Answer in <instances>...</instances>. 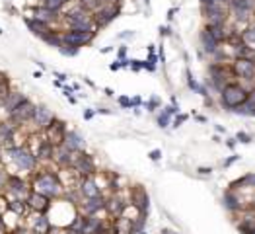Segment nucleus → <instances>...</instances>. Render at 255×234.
I'll return each mask as SVG.
<instances>
[{
	"instance_id": "f257e3e1",
	"label": "nucleus",
	"mask_w": 255,
	"mask_h": 234,
	"mask_svg": "<svg viewBox=\"0 0 255 234\" xmlns=\"http://www.w3.org/2000/svg\"><path fill=\"white\" fill-rule=\"evenodd\" d=\"M232 78H236L234 70H232V63H210L208 65V86L214 90V92H222L230 82Z\"/></svg>"
},
{
	"instance_id": "f03ea898",
	"label": "nucleus",
	"mask_w": 255,
	"mask_h": 234,
	"mask_svg": "<svg viewBox=\"0 0 255 234\" xmlns=\"http://www.w3.org/2000/svg\"><path fill=\"white\" fill-rule=\"evenodd\" d=\"M228 10L236 26L241 24L243 28H247L255 18V0H230Z\"/></svg>"
},
{
	"instance_id": "7ed1b4c3",
	"label": "nucleus",
	"mask_w": 255,
	"mask_h": 234,
	"mask_svg": "<svg viewBox=\"0 0 255 234\" xmlns=\"http://www.w3.org/2000/svg\"><path fill=\"white\" fill-rule=\"evenodd\" d=\"M247 100H249V90L243 84H238V82H230L220 92V103H222V107H226L230 111L236 109L238 105H241Z\"/></svg>"
},
{
	"instance_id": "20e7f679",
	"label": "nucleus",
	"mask_w": 255,
	"mask_h": 234,
	"mask_svg": "<svg viewBox=\"0 0 255 234\" xmlns=\"http://www.w3.org/2000/svg\"><path fill=\"white\" fill-rule=\"evenodd\" d=\"M66 22H68L70 30H86V32H94V30L97 28V26H96V20H94V12L86 10L82 4L66 14Z\"/></svg>"
},
{
	"instance_id": "39448f33",
	"label": "nucleus",
	"mask_w": 255,
	"mask_h": 234,
	"mask_svg": "<svg viewBox=\"0 0 255 234\" xmlns=\"http://www.w3.org/2000/svg\"><path fill=\"white\" fill-rule=\"evenodd\" d=\"M33 189L39 191V193H43V195H47V197H55V195H59L63 191V184H61V180L55 174L43 172V174H39L35 178Z\"/></svg>"
},
{
	"instance_id": "423d86ee",
	"label": "nucleus",
	"mask_w": 255,
	"mask_h": 234,
	"mask_svg": "<svg viewBox=\"0 0 255 234\" xmlns=\"http://www.w3.org/2000/svg\"><path fill=\"white\" fill-rule=\"evenodd\" d=\"M232 70L236 78L243 80V86L251 90L255 86V61L251 59H234L232 61Z\"/></svg>"
},
{
	"instance_id": "0eeeda50",
	"label": "nucleus",
	"mask_w": 255,
	"mask_h": 234,
	"mask_svg": "<svg viewBox=\"0 0 255 234\" xmlns=\"http://www.w3.org/2000/svg\"><path fill=\"white\" fill-rule=\"evenodd\" d=\"M8 154L22 170H33L37 164V154H33L28 147H14L8 150Z\"/></svg>"
},
{
	"instance_id": "6e6552de",
	"label": "nucleus",
	"mask_w": 255,
	"mask_h": 234,
	"mask_svg": "<svg viewBox=\"0 0 255 234\" xmlns=\"http://www.w3.org/2000/svg\"><path fill=\"white\" fill-rule=\"evenodd\" d=\"M96 32H86V30H68L63 33V43L74 45V47H84L94 41Z\"/></svg>"
},
{
	"instance_id": "1a4fd4ad",
	"label": "nucleus",
	"mask_w": 255,
	"mask_h": 234,
	"mask_svg": "<svg viewBox=\"0 0 255 234\" xmlns=\"http://www.w3.org/2000/svg\"><path fill=\"white\" fill-rule=\"evenodd\" d=\"M72 166L74 170L82 176V178H90L96 174V164H94V158L86 152H74V160H72Z\"/></svg>"
},
{
	"instance_id": "9d476101",
	"label": "nucleus",
	"mask_w": 255,
	"mask_h": 234,
	"mask_svg": "<svg viewBox=\"0 0 255 234\" xmlns=\"http://www.w3.org/2000/svg\"><path fill=\"white\" fill-rule=\"evenodd\" d=\"M203 16L207 18V24H218V22H228L230 10L224 4H208L203 6Z\"/></svg>"
},
{
	"instance_id": "9b49d317",
	"label": "nucleus",
	"mask_w": 255,
	"mask_h": 234,
	"mask_svg": "<svg viewBox=\"0 0 255 234\" xmlns=\"http://www.w3.org/2000/svg\"><path fill=\"white\" fill-rule=\"evenodd\" d=\"M117 16H119V6L117 4H103L97 12H94V20H96L97 28L109 26Z\"/></svg>"
},
{
	"instance_id": "f8f14e48",
	"label": "nucleus",
	"mask_w": 255,
	"mask_h": 234,
	"mask_svg": "<svg viewBox=\"0 0 255 234\" xmlns=\"http://www.w3.org/2000/svg\"><path fill=\"white\" fill-rule=\"evenodd\" d=\"M222 203H224V209L228 211V213H241L243 209H247L245 205H243V201H241V195L238 193V189H228L226 193H224V197H222Z\"/></svg>"
},
{
	"instance_id": "ddd939ff",
	"label": "nucleus",
	"mask_w": 255,
	"mask_h": 234,
	"mask_svg": "<svg viewBox=\"0 0 255 234\" xmlns=\"http://www.w3.org/2000/svg\"><path fill=\"white\" fill-rule=\"evenodd\" d=\"M10 117H12L14 123H26V121H30V119H33V117H35V105L30 103V100H26L22 105H18L10 113Z\"/></svg>"
},
{
	"instance_id": "4468645a",
	"label": "nucleus",
	"mask_w": 255,
	"mask_h": 234,
	"mask_svg": "<svg viewBox=\"0 0 255 234\" xmlns=\"http://www.w3.org/2000/svg\"><path fill=\"white\" fill-rule=\"evenodd\" d=\"M199 41H201V49H203V53H207V55H214L218 49H220V41L207 30V28H203L201 30V33H199Z\"/></svg>"
},
{
	"instance_id": "2eb2a0df",
	"label": "nucleus",
	"mask_w": 255,
	"mask_h": 234,
	"mask_svg": "<svg viewBox=\"0 0 255 234\" xmlns=\"http://www.w3.org/2000/svg\"><path fill=\"white\" fill-rule=\"evenodd\" d=\"M49 199H51V197H47V195H43V193H39V191L33 189V191L28 195L26 203H28V207L35 209L37 213H45V211L49 209Z\"/></svg>"
},
{
	"instance_id": "dca6fc26",
	"label": "nucleus",
	"mask_w": 255,
	"mask_h": 234,
	"mask_svg": "<svg viewBox=\"0 0 255 234\" xmlns=\"http://www.w3.org/2000/svg\"><path fill=\"white\" fill-rule=\"evenodd\" d=\"M105 205H107V199H105L103 195L86 197V201L82 203V211H84V215L88 217V215H96V213H99L101 209H105Z\"/></svg>"
},
{
	"instance_id": "f3484780",
	"label": "nucleus",
	"mask_w": 255,
	"mask_h": 234,
	"mask_svg": "<svg viewBox=\"0 0 255 234\" xmlns=\"http://www.w3.org/2000/svg\"><path fill=\"white\" fill-rule=\"evenodd\" d=\"M33 121H35L39 127L49 129V127L55 123V115L51 113V109H49V107L39 105V107H35V117H33Z\"/></svg>"
},
{
	"instance_id": "a211bd4d",
	"label": "nucleus",
	"mask_w": 255,
	"mask_h": 234,
	"mask_svg": "<svg viewBox=\"0 0 255 234\" xmlns=\"http://www.w3.org/2000/svg\"><path fill=\"white\" fill-rule=\"evenodd\" d=\"M133 207L139 211V213H146L148 211V203H150V199H148V193L141 187V185H137L135 189H133Z\"/></svg>"
},
{
	"instance_id": "6ab92c4d",
	"label": "nucleus",
	"mask_w": 255,
	"mask_h": 234,
	"mask_svg": "<svg viewBox=\"0 0 255 234\" xmlns=\"http://www.w3.org/2000/svg\"><path fill=\"white\" fill-rule=\"evenodd\" d=\"M63 145L68 147L72 152H82V149H84V139H82V135L76 133V131H66V135H64V139H63Z\"/></svg>"
},
{
	"instance_id": "aec40b11",
	"label": "nucleus",
	"mask_w": 255,
	"mask_h": 234,
	"mask_svg": "<svg viewBox=\"0 0 255 234\" xmlns=\"http://www.w3.org/2000/svg\"><path fill=\"white\" fill-rule=\"evenodd\" d=\"M8 191H10V195H14V199H20V197H24V195H30L28 193V184L24 182V180H20V178H12L10 176V180H8Z\"/></svg>"
},
{
	"instance_id": "412c9836",
	"label": "nucleus",
	"mask_w": 255,
	"mask_h": 234,
	"mask_svg": "<svg viewBox=\"0 0 255 234\" xmlns=\"http://www.w3.org/2000/svg\"><path fill=\"white\" fill-rule=\"evenodd\" d=\"M127 207H129V205H127L119 195H113L111 199H107V205H105V209H107L109 215H113V217H123V213H125Z\"/></svg>"
},
{
	"instance_id": "4be33fe9",
	"label": "nucleus",
	"mask_w": 255,
	"mask_h": 234,
	"mask_svg": "<svg viewBox=\"0 0 255 234\" xmlns=\"http://www.w3.org/2000/svg\"><path fill=\"white\" fill-rule=\"evenodd\" d=\"M80 193L84 195V199H86V197H96V195H101V193H99V185H97V182H96L92 176L82 180V184H80Z\"/></svg>"
},
{
	"instance_id": "5701e85b",
	"label": "nucleus",
	"mask_w": 255,
	"mask_h": 234,
	"mask_svg": "<svg viewBox=\"0 0 255 234\" xmlns=\"http://www.w3.org/2000/svg\"><path fill=\"white\" fill-rule=\"evenodd\" d=\"M230 189H253L255 191V172H249L241 176L239 180L230 184Z\"/></svg>"
},
{
	"instance_id": "b1692460",
	"label": "nucleus",
	"mask_w": 255,
	"mask_h": 234,
	"mask_svg": "<svg viewBox=\"0 0 255 234\" xmlns=\"http://www.w3.org/2000/svg\"><path fill=\"white\" fill-rule=\"evenodd\" d=\"M103 224H105V222H103L97 215H88V217H86V224H84V232H82V234H97V232L101 230Z\"/></svg>"
},
{
	"instance_id": "393cba45",
	"label": "nucleus",
	"mask_w": 255,
	"mask_h": 234,
	"mask_svg": "<svg viewBox=\"0 0 255 234\" xmlns=\"http://www.w3.org/2000/svg\"><path fill=\"white\" fill-rule=\"evenodd\" d=\"M26 26L30 28L32 33H35V35H39V37H43V35L49 32L47 22H41V20H37V18H26Z\"/></svg>"
},
{
	"instance_id": "a878e982",
	"label": "nucleus",
	"mask_w": 255,
	"mask_h": 234,
	"mask_svg": "<svg viewBox=\"0 0 255 234\" xmlns=\"http://www.w3.org/2000/svg\"><path fill=\"white\" fill-rule=\"evenodd\" d=\"M32 12H33V16H32V18H37V20H41V22H47V24H49L51 20H57V14H59V12H55V10L47 8V6L33 8Z\"/></svg>"
},
{
	"instance_id": "bb28decb",
	"label": "nucleus",
	"mask_w": 255,
	"mask_h": 234,
	"mask_svg": "<svg viewBox=\"0 0 255 234\" xmlns=\"http://www.w3.org/2000/svg\"><path fill=\"white\" fill-rule=\"evenodd\" d=\"M26 100H28V98H26V96H22L20 92H10V94L6 96L4 107H6V111H10V113H12V111H14L18 105H22Z\"/></svg>"
},
{
	"instance_id": "cd10ccee",
	"label": "nucleus",
	"mask_w": 255,
	"mask_h": 234,
	"mask_svg": "<svg viewBox=\"0 0 255 234\" xmlns=\"http://www.w3.org/2000/svg\"><path fill=\"white\" fill-rule=\"evenodd\" d=\"M55 156V145L51 141H43L39 145V150H37V158L39 160H49Z\"/></svg>"
},
{
	"instance_id": "c85d7f7f",
	"label": "nucleus",
	"mask_w": 255,
	"mask_h": 234,
	"mask_svg": "<svg viewBox=\"0 0 255 234\" xmlns=\"http://www.w3.org/2000/svg\"><path fill=\"white\" fill-rule=\"evenodd\" d=\"M234 113H238V115H243V117H255V101L253 100H247V101H243L241 105H238L236 109H232Z\"/></svg>"
},
{
	"instance_id": "c756f323",
	"label": "nucleus",
	"mask_w": 255,
	"mask_h": 234,
	"mask_svg": "<svg viewBox=\"0 0 255 234\" xmlns=\"http://www.w3.org/2000/svg\"><path fill=\"white\" fill-rule=\"evenodd\" d=\"M187 84H189V88H191V90H195V92H197V94H201L203 98H207V96H208L207 86H205V84H201V82H197V80L191 76V72H189V70H187Z\"/></svg>"
},
{
	"instance_id": "7c9ffc66",
	"label": "nucleus",
	"mask_w": 255,
	"mask_h": 234,
	"mask_svg": "<svg viewBox=\"0 0 255 234\" xmlns=\"http://www.w3.org/2000/svg\"><path fill=\"white\" fill-rule=\"evenodd\" d=\"M49 228H51V222H49V218H47L45 215H39V217L35 218L33 230H35L37 234H47V232H49Z\"/></svg>"
},
{
	"instance_id": "2f4dec72",
	"label": "nucleus",
	"mask_w": 255,
	"mask_h": 234,
	"mask_svg": "<svg viewBox=\"0 0 255 234\" xmlns=\"http://www.w3.org/2000/svg\"><path fill=\"white\" fill-rule=\"evenodd\" d=\"M241 39L249 45V47H253L255 49V22H251L245 30H243V33H241Z\"/></svg>"
},
{
	"instance_id": "473e14b6",
	"label": "nucleus",
	"mask_w": 255,
	"mask_h": 234,
	"mask_svg": "<svg viewBox=\"0 0 255 234\" xmlns=\"http://www.w3.org/2000/svg\"><path fill=\"white\" fill-rule=\"evenodd\" d=\"M66 2H68V0H43V6H47V8L55 10V12H59Z\"/></svg>"
},
{
	"instance_id": "72a5a7b5",
	"label": "nucleus",
	"mask_w": 255,
	"mask_h": 234,
	"mask_svg": "<svg viewBox=\"0 0 255 234\" xmlns=\"http://www.w3.org/2000/svg\"><path fill=\"white\" fill-rule=\"evenodd\" d=\"M78 49H80V47H74V45H66V43H63V45L59 47V51H61L63 55H66V57H76V55H78Z\"/></svg>"
},
{
	"instance_id": "f704fd0d",
	"label": "nucleus",
	"mask_w": 255,
	"mask_h": 234,
	"mask_svg": "<svg viewBox=\"0 0 255 234\" xmlns=\"http://www.w3.org/2000/svg\"><path fill=\"white\" fill-rule=\"evenodd\" d=\"M170 123H172V113H168V111L164 109V111L158 115V125H160L162 129H166Z\"/></svg>"
},
{
	"instance_id": "c9c22d12",
	"label": "nucleus",
	"mask_w": 255,
	"mask_h": 234,
	"mask_svg": "<svg viewBox=\"0 0 255 234\" xmlns=\"http://www.w3.org/2000/svg\"><path fill=\"white\" fill-rule=\"evenodd\" d=\"M26 205H28V203H22L20 199H14V201L10 203V209H12V211H16V213H24Z\"/></svg>"
},
{
	"instance_id": "e433bc0d",
	"label": "nucleus",
	"mask_w": 255,
	"mask_h": 234,
	"mask_svg": "<svg viewBox=\"0 0 255 234\" xmlns=\"http://www.w3.org/2000/svg\"><path fill=\"white\" fill-rule=\"evenodd\" d=\"M236 141L238 143H243V145H249L253 139H251V135H247V133H243V131H239L238 135H236Z\"/></svg>"
},
{
	"instance_id": "4c0bfd02",
	"label": "nucleus",
	"mask_w": 255,
	"mask_h": 234,
	"mask_svg": "<svg viewBox=\"0 0 255 234\" xmlns=\"http://www.w3.org/2000/svg\"><path fill=\"white\" fill-rule=\"evenodd\" d=\"M185 121H187V115H185V113H177V115H175V119L172 121V127L177 129V127H179L181 123H185Z\"/></svg>"
},
{
	"instance_id": "58836bf2",
	"label": "nucleus",
	"mask_w": 255,
	"mask_h": 234,
	"mask_svg": "<svg viewBox=\"0 0 255 234\" xmlns=\"http://www.w3.org/2000/svg\"><path fill=\"white\" fill-rule=\"evenodd\" d=\"M119 105H121V107H127V109H131V107H133V101H131V98L121 96V98H119Z\"/></svg>"
},
{
	"instance_id": "ea45409f",
	"label": "nucleus",
	"mask_w": 255,
	"mask_h": 234,
	"mask_svg": "<svg viewBox=\"0 0 255 234\" xmlns=\"http://www.w3.org/2000/svg\"><path fill=\"white\" fill-rule=\"evenodd\" d=\"M8 180H10V176H8L4 170H0V187H4V185L8 184Z\"/></svg>"
},
{
	"instance_id": "a19ab883",
	"label": "nucleus",
	"mask_w": 255,
	"mask_h": 234,
	"mask_svg": "<svg viewBox=\"0 0 255 234\" xmlns=\"http://www.w3.org/2000/svg\"><path fill=\"white\" fill-rule=\"evenodd\" d=\"M158 105H160V100H158V98H152V100H150V101L146 103V109H150V111H154V109H156Z\"/></svg>"
},
{
	"instance_id": "79ce46f5",
	"label": "nucleus",
	"mask_w": 255,
	"mask_h": 234,
	"mask_svg": "<svg viewBox=\"0 0 255 234\" xmlns=\"http://www.w3.org/2000/svg\"><path fill=\"white\" fill-rule=\"evenodd\" d=\"M236 160H239V156H238V154H232L230 158H226V160L222 162V166H224V168H228V166H232V164H234Z\"/></svg>"
},
{
	"instance_id": "37998d69",
	"label": "nucleus",
	"mask_w": 255,
	"mask_h": 234,
	"mask_svg": "<svg viewBox=\"0 0 255 234\" xmlns=\"http://www.w3.org/2000/svg\"><path fill=\"white\" fill-rule=\"evenodd\" d=\"M148 156H150V160H160V158H162V150L156 149V150H152Z\"/></svg>"
},
{
	"instance_id": "c03bdc74",
	"label": "nucleus",
	"mask_w": 255,
	"mask_h": 234,
	"mask_svg": "<svg viewBox=\"0 0 255 234\" xmlns=\"http://www.w3.org/2000/svg\"><path fill=\"white\" fill-rule=\"evenodd\" d=\"M197 172H199L201 176H210V172H212V168H199Z\"/></svg>"
},
{
	"instance_id": "a18cd8bd",
	"label": "nucleus",
	"mask_w": 255,
	"mask_h": 234,
	"mask_svg": "<svg viewBox=\"0 0 255 234\" xmlns=\"http://www.w3.org/2000/svg\"><path fill=\"white\" fill-rule=\"evenodd\" d=\"M117 55H119V61H123V59H125V55H127V47L123 45V47L119 49V53H117Z\"/></svg>"
},
{
	"instance_id": "49530a36",
	"label": "nucleus",
	"mask_w": 255,
	"mask_h": 234,
	"mask_svg": "<svg viewBox=\"0 0 255 234\" xmlns=\"http://www.w3.org/2000/svg\"><path fill=\"white\" fill-rule=\"evenodd\" d=\"M131 101H133V107H137V105H141V103H143V100H141L139 96H135V98H133Z\"/></svg>"
},
{
	"instance_id": "de8ad7c7",
	"label": "nucleus",
	"mask_w": 255,
	"mask_h": 234,
	"mask_svg": "<svg viewBox=\"0 0 255 234\" xmlns=\"http://www.w3.org/2000/svg\"><path fill=\"white\" fill-rule=\"evenodd\" d=\"M226 147H228V149H234V147H236V139H228V141H226Z\"/></svg>"
},
{
	"instance_id": "09e8293b",
	"label": "nucleus",
	"mask_w": 255,
	"mask_h": 234,
	"mask_svg": "<svg viewBox=\"0 0 255 234\" xmlns=\"http://www.w3.org/2000/svg\"><path fill=\"white\" fill-rule=\"evenodd\" d=\"M199 2H201V6H208V4H216V2H214V0H199Z\"/></svg>"
},
{
	"instance_id": "8fccbe9b",
	"label": "nucleus",
	"mask_w": 255,
	"mask_h": 234,
	"mask_svg": "<svg viewBox=\"0 0 255 234\" xmlns=\"http://www.w3.org/2000/svg\"><path fill=\"white\" fill-rule=\"evenodd\" d=\"M4 230H6V226H4V218L0 217V234H4Z\"/></svg>"
},
{
	"instance_id": "3c124183",
	"label": "nucleus",
	"mask_w": 255,
	"mask_h": 234,
	"mask_svg": "<svg viewBox=\"0 0 255 234\" xmlns=\"http://www.w3.org/2000/svg\"><path fill=\"white\" fill-rule=\"evenodd\" d=\"M92 117H94V111H92V109H88V111L84 113V119H92Z\"/></svg>"
},
{
	"instance_id": "603ef678",
	"label": "nucleus",
	"mask_w": 255,
	"mask_h": 234,
	"mask_svg": "<svg viewBox=\"0 0 255 234\" xmlns=\"http://www.w3.org/2000/svg\"><path fill=\"white\" fill-rule=\"evenodd\" d=\"M160 33H162V35H170L172 30H170V28H160Z\"/></svg>"
},
{
	"instance_id": "864d4df0",
	"label": "nucleus",
	"mask_w": 255,
	"mask_h": 234,
	"mask_svg": "<svg viewBox=\"0 0 255 234\" xmlns=\"http://www.w3.org/2000/svg\"><path fill=\"white\" fill-rule=\"evenodd\" d=\"M162 234H177V232H174V230H164Z\"/></svg>"
}]
</instances>
